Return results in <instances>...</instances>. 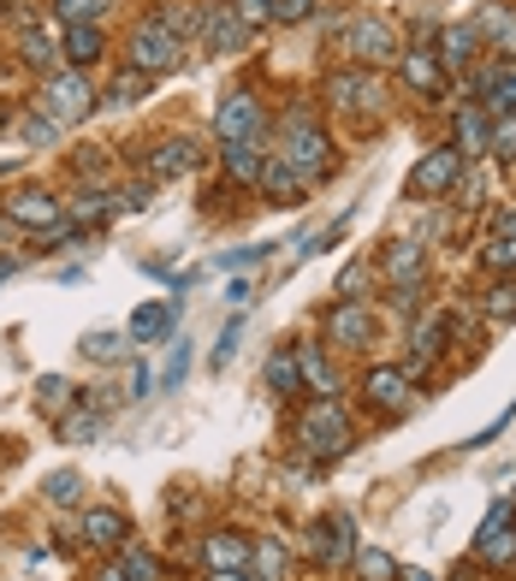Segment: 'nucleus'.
<instances>
[{"label": "nucleus", "mask_w": 516, "mask_h": 581, "mask_svg": "<svg viewBox=\"0 0 516 581\" xmlns=\"http://www.w3.org/2000/svg\"><path fill=\"white\" fill-rule=\"evenodd\" d=\"M280 161H285L303 184H308V179H321L326 166H333V143H326V131H321L303 108L291 113V119H285V131H280Z\"/></svg>", "instance_id": "nucleus-1"}, {"label": "nucleus", "mask_w": 516, "mask_h": 581, "mask_svg": "<svg viewBox=\"0 0 516 581\" xmlns=\"http://www.w3.org/2000/svg\"><path fill=\"white\" fill-rule=\"evenodd\" d=\"M297 439H303L308 457H338V451H351V416H344L333 398H321L315 409L297 416Z\"/></svg>", "instance_id": "nucleus-2"}, {"label": "nucleus", "mask_w": 516, "mask_h": 581, "mask_svg": "<svg viewBox=\"0 0 516 581\" xmlns=\"http://www.w3.org/2000/svg\"><path fill=\"white\" fill-rule=\"evenodd\" d=\"M95 101H101V95H95L90 72H60V78H48V83H42L37 113H48L54 125H78V119H90Z\"/></svg>", "instance_id": "nucleus-3"}, {"label": "nucleus", "mask_w": 516, "mask_h": 581, "mask_svg": "<svg viewBox=\"0 0 516 581\" xmlns=\"http://www.w3.org/2000/svg\"><path fill=\"white\" fill-rule=\"evenodd\" d=\"M338 48H344V54H351L356 65H363V72H368V65H386V60H404V54H398V30H392V19H356V24L338 37Z\"/></svg>", "instance_id": "nucleus-4"}, {"label": "nucleus", "mask_w": 516, "mask_h": 581, "mask_svg": "<svg viewBox=\"0 0 516 581\" xmlns=\"http://www.w3.org/2000/svg\"><path fill=\"white\" fill-rule=\"evenodd\" d=\"M131 65H136V72H149V78H161V72H172V65H184V42L172 37L166 24L143 19L131 30Z\"/></svg>", "instance_id": "nucleus-5"}, {"label": "nucleus", "mask_w": 516, "mask_h": 581, "mask_svg": "<svg viewBox=\"0 0 516 581\" xmlns=\"http://www.w3.org/2000/svg\"><path fill=\"white\" fill-rule=\"evenodd\" d=\"M457 179H463V149H434V155H422L416 161V173H409V196L416 202H434L445 191H457Z\"/></svg>", "instance_id": "nucleus-6"}, {"label": "nucleus", "mask_w": 516, "mask_h": 581, "mask_svg": "<svg viewBox=\"0 0 516 581\" xmlns=\"http://www.w3.org/2000/svg\"><path fill=\"white\" fill-rule=\"evenodd\" d=\"M262 131H267V113L255 108V95H226L220 101V113H214V136L220 143H262Z\"/></svg>", "instance_id": "nucleus-7"}, {"label": "nucleus", "mask_w": 516, "mask_h": 581, "mask_svg": "<svg viewBox=\"0 0 516 581\" xmlns=\"http://www.w3.org/2000/svg\"><path fill=\"white\" fill-rule=\"evenodd\" d=\"M0 208H7V220H19V226H37V232L60 226V202L48 196V191H37V184H19V191H7V196H0Z\"/></svg>", "instance_id": "nucleus-8"}, {"label": "nucleus", "mask_w": 516, "mask_h": 581, "mask_svg": "<svg viewBox=\"0 0 516 581\" xmlns=\"http://www.w3.org/2000/svg\"><path fill=\"white\" fill-rule=\"evenodd\" d=\"M202 42H209V54H244L250 24L237 19V7H202Z\"/></svg>", "instance_id": "nucleus-9"}, {"label": "nucleus", "mask_w": 516, "mask_h": 581, "mask_svg": "<svg viewBox=\"0 0 516 581\" xmlns=\"http://www.w3.org/2000/svg\"><path fill=\"white\" fill-rule=\"evenodd\" d=\"M202 558H209V570H214V575H244V570H250V558H255V546L237 534V528H214L209 546H202Z\"/></svg>", "instance_id": "nucleus-10"}, {"label": "nucleus", "mask_w": 516, "mask_h": 581, "mask_svg": "<svg viewBox=\"0 0 516 581\" xmlns=\"http://www.w3.org/2000/svg\"><path fill=\"white\" fill-rule=\"evenodd\" d=\"M326 101H338V108H351V113H368V108H381V78L374 72H333L326 78Z\"/></svg>", "instance_id": "nucleus-11"}, {"label": "nucleus", "mask_w": 516, "mask_h": 581, "mask_svg": "<svg viewBox=\"0 0 516 581\" xmlns=\"http://www.w3.org/2000/svg\"><path fill=\"white\" fill-rule=\"evenodd\" d=\"M196 161H202L196 136H161V143L149 149V173L154 179H184V173H196Z\"/></svg>", "instance_id": "nucleus-12"}, {"label": "nucleus", "mask_w": 516, "mask_h": 581, "mask_svg": "<svg viewBox=\"0 0 516 581\" xmlns=\"http://www.w3.org/2000/svg\"><path fill=\"white\" fill-rule=\"evenodd\" d=\"M326 338H338L344 350H363L374 338V315L363 309V303H338V309L326 315Z\"/></svg>", "instance_id": "nucleus-13"}, {"label": "nucleus", "mask_w": 516, "mask_h": 581, "mask_svg": "<svg viewBox=\"0 0 516 581\" xmlns=\"http://www.w3.org/2000/svg\"><path fill=\"white\" fill-rule=\"evenodd\" d=\"M363 386H368V404H381L386 416H404V409L416 404V398H409V374L404 368H368Z\"/></svg>", "instance_id": "nucleus-14"}, {"label": "nucleus", "mask_w": 516, "mask_h": 581, "mask_svg": "<svg viewBox=\"0 0 516 581\" xmlns=\"http://www.w3.org/2000/svg\"><path fill=\"white\" fill-rule=\"evenodd\" d=\"M457 149H463V161L493 149V113L487 108H463L457 113Z\"/></svg>", "instance_id": "nucleus-15"}, {"label": "nucleus", "mask_w": 516, "mask_h": 581, "mask_svg": "<svg viewBox=\"0 0 516 581\" xmlns=\"http://www.w3.org/2000/svg\"><path fill=\"white\" fill-rule=\"evenodd\" d=\"M83 540L119 552V546H131V522L119 517V510H90V517H83Z\"/></svg>", "instance_id": "nucleus-16"}, {"label": "nucleus", "mask_w": 516, "mask_h": 581, "mask_svg": "<svg viewBox=\"0 0 516 581\" xmlns=\"http://www.w3.org/2000/svg\"><path fill=\"white\" fill-rule=\"evenodd\" d=\"M475 48H480L475 24H445L439 30V65H452V72H463V65L475 60Z\"/></svg>", "instance_id": "nucleus-17"}, {"label": "nucleus", "mask_w": 516, "mask_h": 581, "mask_svg": "<svg viewBox=\"0 0 516 581\" xmlns=\"http://www.w3.org/2000/svg\"><path fill=\"white\" fill-rule=\"evenodd\" d=\"M262 191H267L273 202H285V208H297V202H303V179L291 173L280 155H267V161H262Z\"/></svg>", "instance_id": "nucleus-18"}, {"label": "nucleus", "mask_w": 516, "mask_h": 581, "mask_svg": "<svg viewBox=\"0 0 516 581\" xmlns=\"http://www.w3.org/2000/svg\"><path fill=\"white\" fill-rule=\"evenodd\" d=\"M308 546H315V558H321V563H344V558H351V522H344V517L315 522Z\"/></svg>", "instance_id": "nucleus-19"}, {"label": "nucleus", "mask_w": 516, "mask_h": 581, "mask_svg": "<svg viewBox=\"0 0 516 581\" xmlns=\"http://www.w3.org/2000/svg\"><path fill=\"white\" fill-rule=\"evenodd\" d=\"M398 72H404L409 90H427V95H439V90H445L439 54H404V60H398Z\"/></svg>", "instance_id": "nucleus-20"}, {"label": "nucleus", "mask_w": 516, "mask_h": 581, "mask_svg": "<svg viewBox=\"0 0 516 581\" xmlns=\"http://www.w3.org/2000/svg\"><path fill=\"white\" fill-rule=\"evenodd\" d=\"M172 333V309L166 303H143V309L131 315V345H154V338Z\"/></svg>", "instance_id": "nucleus-21"}, {"label": "nucleus", "mask_w": 516, "mask_h": 581, "mask_svg": "<svg viewBox=\"0 0 516 581\" xmlns=\"http://www.w3.org/2000/svg\"><path fill=\"white\" fill-rule=\"evenodd\" d=\"M101 48H108V42H101L95 24H65V60H72V65H95Z\"/></svg>", "instance_id": "nucleus-22"}, {"label": "nucleus", "mask_w": 516, "mask_h": 581, "mask_svg": "<svg viewBox=\"0 0 516 581\" xmlns=\"http://www.w3.org/2000/svg\"><path fill=\"white\" fill-rule=\"evenodd\" d=\"M250 575H262V581H285V575H291V552H285L280 540H255Z\"/></svg>", "instance_id": "nucleus-23"}, {"label": "nucleus", "mask_w": 516, "mask_h": 581, "mask_svg": "<svg viewBox=\"0 0 516 581\" xmlns=\"http://www.w3.org/2000/svg\"><path fill=\"white\" fill-rule=\"evenodd\" d=\"M267 386L280 391V398H291V391L303 386V363H297V350H273V356H267Z\"/></svg>", "instance_id": "nucleus-24"}, {"label": "nucleus", "mask_w": 516, "mask_h": 581, "mask_svg": "<svg viewBox=\"0 0 516 581\" xmlns=\"http://www.w3.org/2000/svg\"><path fill=\"white\" fill-rule=\"evenodd\" d=\"M262 143H232L226 149V173L237 179V184H262Z\"/></svg>", "instance_id": "nucleus-25"}, {"label": "nucleus", "mask_w": 516, "mask_h": 581, "mask_svg": "<svg viewBox=\"0 0 516 581\" xmlns=\"http://www.w3.org/2000/svg\"><path fill=\"white\" fill-rule=\"evenodd\" d=\"M386 273H392V285H416V273H422V244H392L386 249Z\"/></svg>", "instance_id": "nucleus-26"}, {"label": "nucleus", "mask_w": 516, "mask_h": 581, "mask_svg": "<svg viewBox=\"0 0 516 581\" xmlns=\"http://www.w3.org/2000/svg\"><path fill=\"white\" fill-rule=\"evenodd\" d=\"M297 363H303V386H308V391H321V398H333L338 380H333V368L321 363V350H315V345H297Z\"/></svg>", "instance_id": "nucleus-27"}, {"label": "nucleus", "mask_w": 516, "mask_h": 581, "mask_svg": "<svg viewBox=\"0 0 516 581\" xmlns=\"http://www.w3.org/2000/svg\"><path fill=\"white\" fill-rule=\"evenodd\" d=\"M119 575L125 581H161V558L143 546H119Z\"/></svg>", "instance_id": "nucleus-28"}, {"label": "nucleus", "mask_w": 516, "mask_h": 581, "mask_svg": "<svg viewBox=\"0 0 516 581\" xmlns=\"http://www.w3.org/2000/svg\"><path fill=\"white\" fill-rule=\"evenodd\" d=\"M480 90H487V101H493L487 113H516V65H505V72H487V78H480Z\"/></svg>", "instance_id": "nucleus-29"}, {"label": "nucleus", "mask_w": 516, "mask_h": 581, "mask_svg": "<svg viewBox=\"0 0 516 581\" xmlns=\"http://www.w3.org/2000/svg\"><path fill=\"white\" fill-rule=\"evenodd\" d=\"M19 54H24V65H37V72H54V65L65 60L54 42L42 37V30H24V42H19Z\"/></svg>", "instance_id": "nucleus-30"}, {"label": "nucleus", "mask_w": 516, "mask_h": 581, "mask_svg": "<svg viewBox=\"0 0 516 581\" xmlns=\"http://www.w3.org/2000/svg\"><path fill=\"white\" fill-rule=\"evenodd\" d=\"M480 30H493V37H498V54H510V65H516V12L487 7V12H480Z\"/></svg>", "instance_id": "nucleus-31"}, {"label": "nucleus", "mask_w": 516, "mask_h": 581, "mask_svg": "<svg viewBox=\"0 0 516 581\" xmlns=\"http://www.w3.org/2000/svg\"><path fill=\"white\" fill-rule=\"evenodd\" d=\"M475 552L487 558L493 570H510V563H516V528H498L493 540H480V546H475Z\"/></svg>", "instance_id": "nucleus-32"}, {"label": "nucleus", "mask_w": 516, "mask_h": 581, "mask_svg": "<svg viewBox=\"0 0 516 581\" xmlns=\"http://www.w3.org/2000/svg\"><path fill=\"white\" fill-rule=\"evenodd\" d=\"M125 350H131V338H119V333H90L83 338V356H90V363H119Z\"/></svg>", "instance_id": "nucleus-33"}, {"label": "nucleus", "mask_w": 516, "mask_h": 581, "mask_svg": "<svg viewBox=\"0 0 516 581\" xmlns=\"http://www.w3.org/2000/svg\"><path fill=\"white\" fill-rule=\"evenodd\" d=\"M108 7H113V0H54V12H60L65 24H95Z\"/></svg>", "instance_id": "nucleus-34"}, {"label": "nucleus", "mask_w": 516, "mask_h": 581, "mask_svg": "<svg viewBox=\"0 0 516 581\" xmlns=\"http://www.w3.org/2000/svg\"><path fill=\"white\" fill-rule=\"evenodd\" d=\"M48 499H54V504H78L83 499V475L78 469H54V475H48Z\"/></svg>", "instance_id": "nucleus-35"}, {"label": "nucleus", "mask_w": 516, "mask_h": 581, "mask_svg": "<svg viewBox=\"0 0 516 581\" xmlns=\"http://www.w3.org/2000/svg\"><path fill=\"white\" fill-rule=\"evenodd\" d=\"M356 570H363V581H398V563H392L381 546H368V552H356Z\"/></svg>", "instance_id": "nucleus-36"}, {"label": "nucleus", "mask_w": 516, "mask_h": 581, "mask_svg": "<svg viewBox=\"0 0 516 581\" xmlns=\"http://www.w3.org/2000/svg\"><path fill=\"white\" fill-rule=\"evenodd\" d=\"M487 155L516 161V113H498V119H493V149H487Z\"/></svg>", "instance_id": "nucleus-37"}, {"label": "nucleus", "mask_w": 516, "mask_h": 581, "mask_svg": "<svg viewBox=\"0 0 516 581\" xmlns=\"http://www.w3.org/2000/svg\"><path fill=\"white\" fill-rule=\"evenodd\" d=\"M143 95H149V72H136V65H131V72H119L113 90H108V101H143Z\"/></svg>", "instance_id": "nucleus-38"}, {"label": "nucleus", "mask_w": 516, "mask_h": 581, "mask_svg": "<svg viewBox=\"0 0 516 581\" xmlns=\"http://www.w3.org/2000/svg\"><path fill=\"white\" fill-rule=\"evenodd\" d=\"M487 315L493 320H516V279H498L487 290Z\"/></svg>", "instance_id": "nucleus-39"}, {"label": "nucleus", "mask_w": 516, "mask_h": 581, "mask_svg": "<svg viewBox=\"0 0 516 581\" xmlns=\"http://www.w3.org/2000/svg\"><path fill=\"white\" fill-rule=\"evenodd\" d=\"M108 214H113L108 191H90V196L78 202V214H72V220H78V226H101V220H108Z\"/></svg>", "instance_id": "nucleus-40"}, {"label": "nucleus", "mask_w": 516, "mask_h": 581, "mask_svg": "<svg viewBox=\"0 0 516 581\" xmlns=\"http://www.w3.org/2000/svg\"><path fill=\"white\" fill-rule=\"evenodd\" d=\"M480 262H487L493 273H510L516 267V237H493V244L480 249Z\"/></svg>", "instance_id": "nucleus-41"}, {"label": "nucleus", "mask_w": 516, "mask_h": 581, "mask_svg": "<svg viewBox=\"0 0 516 581\" xmlns=\"http://www.w3.org/2000/svg\"><path fill=\"white\" fill-rule=\"evenodd\" d=\"M184 374H191V345H179V350L166 356V368H161V391L184 386Z\"/></svg>", "instance_id": "nucleus-42"}, {"label": "nucleus", "mask_w": 516, "mask_h": 581, "mask_svg": "<svg viewBox=\"0 0 516 581\" xmlns=\"http://www.w3.org/2000/svg\"><path fill=\"white\" fill-rule=\"evenodd\" d=\"M101 434V416H65L60 421V439H72V446H83V439Z\"/></svg>", "instance_id": "nucleus-43"}, {"label": "nucleus", "mask_w": 516, "mask_h": 581, "mask_svg": "<svg viewBox=\"0 0 516 581\" xmlns=\"http://www.w3.org/2000/svg\"><path fill=\"white\" fill-rule=\"evenodd\" d=\"M37 398H42V409H65V404H72V380H60V374H48Z\"/></svg>", "instance_id": "nucleus-44"}, {"label": "nucleus", "mask_w": 516, "mask_h": 581, "mask_svg": "<svg viewBox=\"0 0 516 581\" xmlns=\"http://www.w3.org/2000/svg\"><path fill=\"white\" fill-rule=\"evenodd\" d=\"M315 12V0H273V24H303Z\"/></svg>", "instance_id": "nucleus-45"}, {"label": "nucleus", "mask_w": 516, "mask_h": 581, "mask_svg": "<svg viewBox=\"0 0 516 581\" xmlns=\"http://www.w3.org/2000/svg\"><path fill=\"white\" fill-rule=\"evenodd\" d=\"M363 279H368V262H351V267L338 273V297H344V303H356V290H363Z\"/></svg>", "instance_id": "nucleus-46"}, {"label": "nucleus", "mask_w": 516, "mask_h": 581, "mask_svg": "<svg viewBox=\"0 0 516 581\" xmlns=\"http://www.w3.org/2000/svg\"><path fill=\"white\" fill-rule=\"evenodd\" d=\"M60 136V125L48 113H37V119H24V143H54Z\"/></svg>", "instance_id": "nucleus-47"}, {"label": "nucleus", "mask_w": 516, "mask_h": 581, "mask_svg": "<svg viewBox=\"0 0 516 581\" xmlns=\"http://www.w3.org/2000/svg\"><path fill=\"white\" fill-rule=\"evenodd\" d=\"M237 19H244L250 30L267 24V19H273V0H237Z\"/></svg>", "instance_id": "nucleus-48"}, {"label": "nucleus", "mask_w": 516, "mask_h": 581, "mask_svg": "<svg viewBox=\"0 0 516 581\" xmlns=\"http://www.w3.org/2000/svg\"><path fill=\"white\" fill-rule=\"evenodd\" d=\"M505 522H510V504H493V510H487V522L475 528V546H480V540H493V534H498V528H505Z\"/></svg>", "instance_id": "nucleus-49"}, {"label": "nucleus", "mask_w": 516, "mask_h": 581, "mask_svg": "<svg viewBox=\"0 0 516 581\" xmlns=\"http://www.w3.org/2000/svg\"><path fill=\"white\" fill-rule=\"evenodd\" d=\"M237 338H244V327L232 320V327L220 333V345H214V368H220V363H232V356H237Z\"/></svg>", "instance_id": "nucleus-50"}, {"label": "nucleus", "mask_w": 516, "mask_h": 581, "mask_svg": "<svg viewBox=\"0 0 516 581\" xmlns=\"http://www.w3.org/2000/svg\"><path fill=\"white\" fill-rule=\"evenodd\" d=\"M262 255H267V244H250V249L226 255V267H250V262H262Z\"/></svg>", "instance_id": "nucleus-51"}, {"label": "nucleus", "mask_w": 516, "mask_h": 581, "mask_svg": "<svg viewBox=\"0 0 516 581\" xmlns=\"http://www.w3.org/2000/svg\"><path fill=\"white\" fill-rule=\"evenodd\" d=\"M119 208H136V214H143V208H149V191H143V184H131V191L119 196Z\"/></svg>", "instance_id": "nucleus-52"}, {"label": "nucleus", "mask_w": 516, "mask_h": 581, "mask_svg": "<svg viewBox=\"0 0 516 581\" xmlns=\"http://www.w3.org/2000/svg\"><path fill=\"white\" fill-rule=\"evenodd\" d=\"M250 297H255V290H250V279H232V285H226V303H237V309H244Z\"/></svg>", "instance_id": "nucleus-53"}, {"label": "nucleus", "mask_w": 516, "mask_h": 581, "mask_svg": "<svg viewBox=\"0 0 516 581\" xmlns=\"http://www.w3.org/2000/svg\"><path fill=\"white\" fill-rule=\"evenodd\" d=\"M398 581H439L434 570H398Z\"/></svg>", "instance_id": "nucleus-54"}, {"label": "nucleus", "mask_w": 516, "mask_h": 581, "mask_svg": "<svg viewBox=\"0 0 516 581\" xmlns=\"http://www.w3.org/2000/svg\"><path fill=\"white\" fill-rule=\"evenodd\" d=\"M0 279H12V262H0Z\"/></svg>", "instance_id": "nucleus-55"}, {"label": "nucleus", "mask_w": 516, "mask_h": 581, "mask_svg": "<svg viewBox=\"0 0 516 581\" xmlns=\"http://www.w3.org/2000/svg\"><path fill=\"white\" fill-rule=\"evenodd\" d=\"M101 581H125V575H119V570H108V575H101Z\"/></svg>", "instance_id": "nucleus-56"}, {"label": "nucleus", "mask_w": 516, "mask_h": 581, "mask_svg": "<svg viewBox=\"0 0 516 581\" xmlns=\"http://www.w3.org/2000/svg\"><path fill=\"white\" fill-rule=\"evenodd\" d=\"M0 7H7V0H0Z\"/></svg>", "instance_id": "nucleus-57"}]
</instances>
